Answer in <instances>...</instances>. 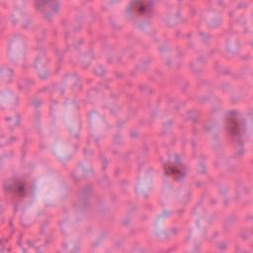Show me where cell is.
<instances>
[{
    "instance_id": "277c9868",
    "label": "cell",
    "mask_w": 253,
    "mask_h": 253,
    "mask_svg": "<svg viewBox=\"0 0 253 253\" xmlns=\"http://www.w3.org/2000/svg\"><path fill=\"white\" fill-rule=\"evenodd\" d=\"M130 10L137 17H146L152 12V4L146 1H135L130 4Z\"/></svg>"
},
{
    "instance_id": "3957f363",
    "label": "cell",
    "mask_w": 253,
    "mask_h": 253,
    "mask_svg": "<svg viewBox=\"0 0 253 253\" xmlns=\"http://www.w3.org/2000/svg\"><path fill=\"white\" fill-rule=\"evenodd\" d=\"M164 172L167 176L173 178V179H180L182 178L185 173V167L178 162H167L164 165Z\"/></svg>"
},
{
    "instance_id": "7a4b0ae2",
    "label": "cell",
    "mask_w": 253,
    "mask_h": 253,
    "mask_svg": "<svg viewBox=\"0 0 253 253\" xmlns=\"http://www.w3.org/2000/svg\"><path fill=\"white\" fill-rule=\"evenodd\" d=\"M224 128L227 136L233 142H239L242 137L243 125L238 113L230 111L224 119Z\"/></svg>"
},
{
    "instance_id": "6da1fadb",
    "label": "cell",
    "mask_w": 253,
    "mask_h": 253,
    "mask_svg": "<svg viewBox=\"0 0 253 253\" xmlns=\"http://www.w3.org/2000/svg\"><path fill=\"white\" fill-rule=\"evenodd\" d=\"M6 196L14 203L22 202L31 191V183L24 177H14L5 183Z\"/></svg>"
}]
</instances>
